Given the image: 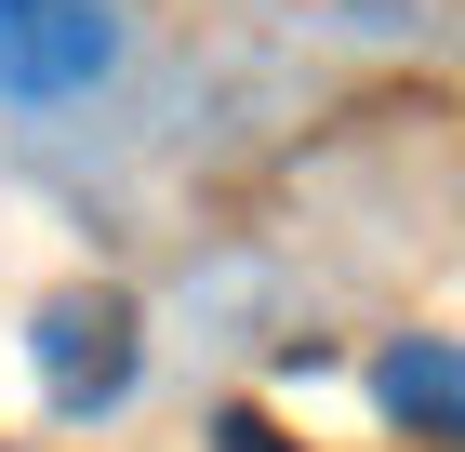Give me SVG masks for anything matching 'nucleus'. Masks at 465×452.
<instances>
[{
    "label": "nucleus",
    "instance_id": "4",
    "mask_svg": "<svg viewBox=\"0 0 465 452\" xmlns=\"http://www.w3.org/2000/svg\"><path fill=\"white\" fill-rule=\"evenodd\" d=\"M213 452H280V426H266V413H226V426H213Z\"/></svg>",
    "mask_w": 465,
    "mask_h": 452
},
{
    "label": "nucleus",
    "instance_id": "3",
    "mask_svg": "<svg viewBox=\"0 0 465 452\" xmlns=\"http://www.w3.org/2000/svg\"><path fill=\"white\" fill-rule=\"evenodd\" d=\"M372 386H386V413L412 426V439H452L465 452V347H426V333H412V347L372 359Z\"/></svg>",
    "mask_w": 465,
    "mask_h": 452
},
{
    "label": "nucleus",
    "instance_id": "2",
    "mask_svg": "<svg viewBox=\"0 0 465 452\" xmlns=\"http://www.w3.org/2000/svg\"><path fill=\"white\" fill-rule=\"evenodd\" d=\"M120 67V0H0V94L67 106Z\"/></svg>",
    "mask_w": 465,
    "mask_h": 452
},
{
    "label": "nucleus",
    "instance_id": "1",
    "mask_svg": "<svg viewBox=\"0 0 465 452\" xmlns=\"http://www.w3.org/2000/svg\"><path fill=\"white\" fill-rule=\"evenodd\" d=\"M27 359H40V399L54 413H120L134 373H146V319H134V293L80 279V293H54L27 319Z\"/></svg>",
    "mask_w": 465,
    "mask_h": 452
}]
</instances>
